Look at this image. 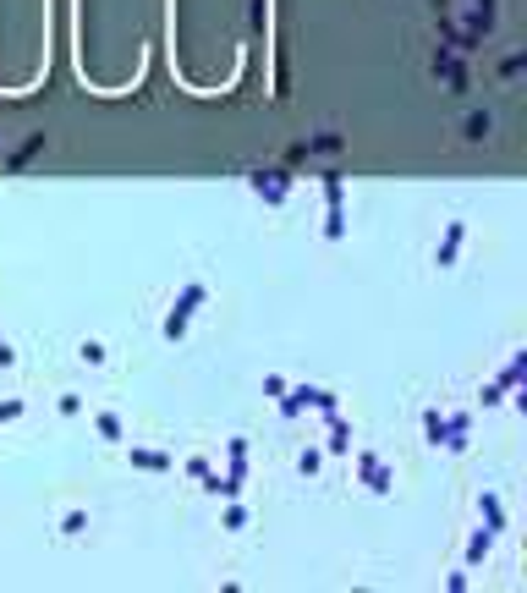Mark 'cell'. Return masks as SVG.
I'll return each instance as SVG.
<instances>
[{"label":"cell","mask_w":527,"mask_h":593,"mask_svg":"<svg viewBox=\"0 0 527 593\" xmlns=\"http://www.w3.org/2000/svg\"><path fill=\"white\" fill-rule=\"evenodd\" d=\"M198 302H204V286H187V292H181V302H176V308H170V319H165V335H170V341L187 330V319H193V308H198Z\"/></svg>","instance_id":"obj_1"},{"label":"cell","mask_w":527,"mask_h":593,"mask_svg":"<svg viewBox=\"0 0 527 593\" xmlns=\"http://www.w3.org/2000/svg\"><path fill=\"white\" fill-rule=\"evenodd\" d=\"M253 187H258V193H264V198H269V204H280V198H286V187H292V182H286V176H280V170H269V176H264V170H258V176H253Z\"/></svg>","instance_id":"obj_2"},{"label":"cell","mask_w":527,"mask_h":593,"mask_svg":"<svg viewBox=\"0 0 527 593\" xmlns=\"http://www.w3.org/2000/svg\"><path fill=\"white\" fill-rule=\"evenodd\" d=\"M461 236H467V225L456 220L451 231H445V242H440V269H445V264H451V258H456V247H461Z\"/></svg>","instance_id":"obj_3"},{"label":"cell","mask_w":527,"mask_h":593,"mask_svg":"<svg viewBox=\"0 0 527 593\" xmlns=\"http://www.w3.org/2000/svg\"><path fill=\"white\" fill-rule=\"evenodd\" d=\"M132 467H149V472H170V456H154V450H132Z\"/></svg>","instance_id":"obj_4"},{"label":"cell","mask_w":527,"mask_h":593,"mask_svg":"<svg viewBox=\"0 0 527 593\" xmlns=\"http://www.w3.org/2000/svg\"><path fill=\"white\" fill-rule=\"evenodd\" d=\"M483 517H489V533H500V527H506V511H500V500H494V495H483Z\"/></svg>","instance_id":"obj_5"},{"label":"cell","mask_w":527,"mask_h":593,"mask_svg":"<svg viewBox=\"0 0 527 593\" xmlns=\"http://www.w3.org/2000/svg\"><path fill=\"white\" fill-rule=\"evenodd\" d=\"M434 72H445V77H451V82H456V88H467V72L456 67L451 55H440V61H434Z\"/></svg>","instance_id":"obj_6"},{"label":"cell","mask_w":527,"mask_h":593,"mask_svg":"<svg viewBox=\"0 0 527 593\" xmlns=\"http://www.w3.org/2000/svg\"><path fill=\"white\" fill-rule=\"evenodd\" d=\"M489 544H494V533H478V538H472V549H467V566H478V560L489 555Z\"/></svg>","instance_id":"obj_7"},{"label":"cell","mask_w":527,"mask_h":593,"mask_svg":"<svg viewBox=\"0 0 527 593\" xmlns=\"http://www.w3.org/2000/svg\"><path fill=\"white\" fill-rule=\"evenodd\" d=\"M363 472H368V484H374L379 495H384V489H390V472H384V467H379V461H363Z\"/></svg>","instance_id":"obj_8"},{"label":"cell","mask_w":527,"mask_h":593,"mask_svg":"<svg viewBox=\"0 0 527 593\" xmlns=\"http://www.w3.org/2000/svg\"><path fill=\"white\" fill-rule=\"evenodd\" d=\"M77 357H82V363H105V346H99V341H82V352H77Z\"/></svg>","instance_id":"obj_9"},{"label":"cell","mask_w":527,"mask_h":593,"mask_svg":"<svg viewBox=\"0 0 527 593\" xmlns=\"http://www.w3.org/2000/svg\"><path fill=\"white\" fill-rule=\"evenodd\" d=\"M99 434H105V440H121V423H116V418L105 412V418H99Z\"/></svg>","instance_id":"obj_10"},{"label":"cell","mask_w":527,"mask_h":593,"mask_svg":"<svg viewBox=\"0 0 527 593\" xmlns=\"http://www.w3.org/2000/svg\"><path fill=\"white\" fill-rule=\"evenodd\" d=\"M61 527H66V533H82V527H88V517H82V511H66V522H61Z\"/></svg>","instance_id":"obj_11"},{"label":"cell","mask_w":527,"mask_h":593,"mask_svg":"<svg viewBox=\"0 0 527 593\" xmlns=\"http://www.w3.org/2000/svg\"><path fill=\"white\" fill-rule=\"evenodd\" d=\"M17 412H22V401H6V407H0V423H6V418H17Z\"/></svg>","instance_id":"obj_12"},{"label":"cell","mask_w":527,"mask_h":593,"mask_svg":"<svg viewBox=\"0 0 527 593\" xmlns=\"http://www.w3.org/2000/svg\"><path fill=\"white\" fill-rule=\"evenodd\" d=\"M11 363H17V352H11L6 341H0V369H11Z\"/></svg>","instance_id":"obj_13"}]
</instances>
